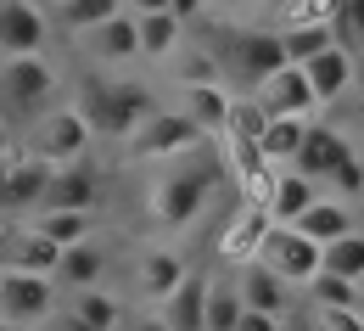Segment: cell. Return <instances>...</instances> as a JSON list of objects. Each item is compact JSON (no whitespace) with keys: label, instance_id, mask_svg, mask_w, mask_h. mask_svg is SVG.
Returning <instances> with one entry per match:
<instances>
[{"label":"cell","instance_id":"obj_40","mask_svg":"<svg viewBox=\"0 0 364 331\" xmlns=\"http://www.w3.org/2000/svg\"><path fill=\"white\" fill-rule=\"evenodd\" d=\"M129 17H146V11H168V0H124Z\"/></svg>","mask_w":364,"mask_h":331},{"label":"cell","instance_id":"obj_27","mask_svg":"<svg viewBox=\"0 0 364 331\" xmlns=\"http://www.w3.org/2000/svg\"><path fill=\"white\" fill-rule=\"evenodd\" d=\"M309 135V118H269L264 124V135H258V152H264V163H280V169H291V157H297V146Z\"/></svg>","mask_w":364,"mask_h":331},{"label":"cell","instance_id":"obj_36","mask_svg":"<svg viewBox=\"0 0 364 331\" xmlns=\"http://www.w3.org/2000/svg\"><path fill=\"white\" fill-rule=\"evenodd\" d=\"M331 191L342 196V202H353V196H364V157H348L336 174H331Z\"/></svg>","mask_w":364,"mask_h":331},{"label":"cell","instance_id":"obj_4","mask_svg":"<svg viewBox=\"0 0 364 331\" xmlns=\"http://www.w3.org/2000/svg\"><path fill=\"white\" fill-rule=\"evenodd\" d=\"M90 141H95V130L85 124V112H79L73 101H62L56 112H46V118L28 130V157L46 163V169H73V163H85Z\"/></svg>","mask_w":364,"mask_h":331},{"label":"cell","instance_id":"obj_35","mask_svg":"<svg viewBox=\"0 0 364 331\" xmlns=\"http://www.w3.org/2000/svg\"><path fill=\"white\" fill-rule=\"evenodd\" d=\"M309 326L314 331H364V309H314Z\"/></svg>","mask_w":364,"mask_h":331},{"label":"cell","instance_id":"obj_48","mask_svg":"<svg viewBox=\"0 0 364 331\" xmlns=\"http://www.w3.org/2000/svg\"><path fill=\"white\" fill-rule=\"evenodd\" d=\"M0 62H6V51H0Z\"/></svg>","mask_w":364,"mask_h":331},{"label":"cell","instance_id":"obj_41","mask_svg":"<svg viewBox=\"0 0 364 331\" xmlns=\"http://www.w3.org/2000/svg\"><path fill=\"white\" fill-rule=\"evenodd\" d=\"M202 6H208V0H168V11H174V17H180V23H191V17H196V11H202Z\"/></svg>","mask_w":364,"mask_h":331},{"label":"cell","instance_id":"obj_46","mask_svg":"<svg viewBox=\"0 0 364 331\" xmlns=\"http://www.w3.org/2000/svg\"><path fill=\"white\" fill-rule=\"evenodd\" d=\"M359 303H364V275H359Z\"/></svg>","mask_w":364,"mask_h":331},{"label":"cell","instance_id":"obj_43","mask_svg":"<svg viewBox=\"0 0 364 331\" xmlns=\"http://www.w3.org/2000/svg\"><path fill=\"white\" fill-rule=\"evenodd\" d=\"M6 146H11V124L0 118V157H6Z\"/></svg>","mask_w":364,"mask_h":331},{"label":"cell","instance_id":"obj_1","mask_svg":"<svg viewBox=\"0 0 364 331\" xmlns=\"http://www.w3.org/2000/svg\"><path fill=\"white\" fill-rule=\"evenodd\" d=\"M62 73L50 68L46 56H6L0 62V118L34 130L46 112H56L62 101Z\"/></svg>","mask_w":364,"mask_h":331},{"label":"cell","instance_id":"obj_20","mask_svg":"<svg viewBox=\"0 0 364 331\" xmlns=\"http://www.w3.org/2000/svg\"><path fill=\"white\" fill-rule=\"evenodd\" d=\"M79 46L90 62H107V68H118V62H135L140 56V34H135V17L124 11V17H112V23H101L90 34H79Z\"/></svg>","mask_w":364,"mask_h":331},{"label":"cell","instance_id":"obj_26","mask_svg":"<svg viewBox=\"0 0 364 331\" xmlns=\"http://www.w3.org/2000/svg\"><path fill=\"white\" fill-rule=\"evenodd\" d=\"M68 315H73V320H85L90 331H118V326H124V303H118L107 286H85V292H73Z\"/></svg>","mask_w":364,"mask_h":331},{"label":"cell","instance_id":"obj_18","mask_svg":"<svg viewBox=\"0 0 364 331\" xmlns=\"http://www.w3.org/2000/svg\"><path fill=\"white\" fill-rule=\"evenodd\" d=\"M314 202H319V186H314V180H303L297 169H280L269 186H264V208H269L274 225H297Z\"/></svg>","mask_w":364,"mask_h":331},{"label":"cell","instance_id":"obj_11","mask_svg":"<svg viewBox=\"0 0 364 331\" xmlns=\"http://www.w3.org/2000/svg\"><path fill=\"white\" fill-rule=\"evenodd\" d=\"M269 208H264V196H252V202H241V214L225 225V236H219V253H225L230 264L241 270V264H252L258 258V247H264V236H269Z\"/></svg>","mask_w":364,"mask_h":331},{"label":"cell","instance_id":"obj_2","mask_svg":"<svg viewBox=\"0 0 364 331\" xmlns=\"http://www.w3.org/2000/svg\"><path fill=\"white\" fill-rule=\"evenodd\" d=\"M73 107L85 112V124H90L95 135H107V141H124L146 112H157V107H151V90L135 85V79H90Z\"/></svg>","mask_w":364,"mask_h":331},{"label":"cell","instance_id":"obj_31","mask_svg":"<svg viewBox=\"0 0 364 331\" xmlns=\"http://www.w3.org/2000/svg\"><path fill=\"white\" fill-rule=\"evenodd\" d=\"M280 46H286V62H314L319 51L336 46V28L331 23H303V28H280Z\"/></svg>","mask_w":364,"mask_h":331},{"label":"cell","instance_id":"obj_29","mask_svg":"<svg viewBox=\"0 0 364 331\" xmlns=\"http://www.w3.org/2000/svg\"><path fill=\"white\" fill-rule=\"evenodd\" d=\"M34 231L56 247H73V241H90V214H68V208H40L34 219H28Z\"/></svg>","mask_w":364,"mask_h":331},{"label":"cell","instance_id":"obj_3","mask_svg":"<svg viewBox=\"0 0 364 331\" xmlns=\"http://www.w3.org/2000/svg\"><path fill=\"white\" fill-rule=\"evenodd\" d=\"M208 202H213V169L208 163H174L151 186V219L168 231H185L208 214Z\"/></svg>","mask_w":364,"mask_h":331},{"label":"cell","instance_id":"obj_30","mask_svg":"<svg viewBox=\"0 0 364 331\" xmlns=\"http://www.w3.org/2000/svg\"><path fill=\"white\" fill-rule=\"evenodd\" d=\"M112 17H124V0H68V6L56 11V23H62L68 34H90V28L112 23Z\"/></svg>","mask_w":364,"mask_h":331},{"label":"cell","instance_id":"obj_6","mask_svg":"<svg viewBox=\"0 0 364 331\" xmlns=\"http://www.w3.org/2000/svg\"><path fill=\"white\" fill-rule=\"evenodd\" d=\"M56 315V281L28 270H0V320L11 331H40Z\"/></svg>","mask_w":364,"mask_h":331},{"label":"cell","instance_id":"obj_44","mask_svg":"<svg viewBox=\"0 0 364 331\" xmlns=\"http://www.w3.org/2000/svg\"><path fill=\"white\" fill-rule=\"evenodd\" d=\"M28 6H40V11H46V6H50V11H62L68 0H28Z\"/></svg>","mask_w":364,"mask_h":331},{"label":"cell","instance_id":"obj_39","mask_svg":"<svg viewBox=\"0 0 364 331\" xmlns=\"http://www.w3.org/2000/svg\"><path fill=\"white\" fill-rule=\"evenodd\" d=\"M118 331H168V326H163V315H140V320H124Z\"/></svg>","mask_w":364,"mask_h":331},{"label":"cell","instance_id":"obj_37","mask_svg":"<svg viewBox=\"0 0 364 331\" xmlns=\"http://www.w3.org/2000/svg\"><path fill=\"white\" fill-rule=\"evenodd\" d=\"M336 23H342V34L364 40V0H336Z\"/></svg>","mask_w":364,"mask_h":331},{"label":"cell","instance_id":"obj_7","mask_svg":"<svg viewBox=\"0 0 364 331\" xmlns=\"http://www.w3.org/2000/svg\"><path fill=\"white\" fill-rule=\"evenodd\" d=\"M258 264L274 270L280 281L297 292V286H309L319 275V241H309L297 225H269V236L258 247Z\"/></svg>","mask_w":364,"mask_h":331},{"label":"cell","instance_id":"obj_47","mask_svg":"<svg viewBox=\"0 0 364 331\" xmlns=\"http://www.w3.org/2000/svg\"><path fill=\"white\" fill-rule=\"evenodd\" d=\"M0 331H11V326H6V320H0Z\"/></svg>","mask_w":364,"mask_h":331},{"label":"cell","instance_id":"obj_8","mask_svg":"<svg viewBox=\"0 0 364 331\" xmlns=\"http://www.w3.org/2000/svg\"><path fill=\"white\" fill-rule=\"evenodd\" d=\"M252 101L269 112V118H309L319 101H314V85H309V73L297 68V62H286V68H274L264 85H252Z\"/></svg>","mask_w":364,"mask_h":331},{"label":"cell","instance_id":"obj_49","mask_svg":"<svg viewBox=\"0 0 364 331\" xmlns=\"http://www.w3.org/2000/svg\"><path fill=\"white\" fill-rule=\"evenodd\" d=\"M252 6H258V0H252Z\"/></svg>","mask_w":364,"mask_h":331},{"label":"cell","instance_id":"obj_32","mask_svg":"<svg viewBox=\"0 0 364 331\" xmlns=\"http://www.w3.org/2000/svg\"><path fill=\"white\" fill-rule=\"evenodd\" d=\"M241 315H247V303H241L235 281H213V286H208V326H202V331H235Z\"/></svg>","mask_w":364,"mask_h":331},{"label":"cell","instance_id":"obj_22","mask_svg":"<svg viewBox=\"0 0 364 331\" xmlns=\"http://www.w3.org/2000/svg\"><path fill=\"white\" fill-rule=\"evenodd\" d=\"M303 73H309V85H314V101L325 107V101H342V90L353 85V56L342 46L319 51L314 62H303Z\"/></svg>","mask_w":364,"mask_h":331},{"label":"cell","instance_id":"obj_13","mask_svg":"<svg viewBox=\"0 0 364 331\" xmlns=\"http://www.w3.org/2000/svg\"><path fill=\"white\" fill-rule=\"evenodd\" d=\"M46 46V11L28 0H0V51L6 56H40Z\"/></svg>","mask_w":364,"mask_h":331},{"label":"cell","instance_id":"obj_19","mask_svg":"<svg viewBox=\"0 0 364 331\" xmlns=\"http://www.w3.org/2000/svg\"><path fill=\"white\" fill-rule=\"evenodd\" d=\"M235 292H241V303L258 309V315H280V320H286V309H291V286L280 281L274 270H264L258 258L235 270Z\"/></svg>","mask_w":364,"mask_h":331},{"label":"cell","instance_id":"obj_38","mask_svg":"<svg viewBox=\"0 0 364 331\" xmlns=\"http://www.w3.org/2000/svg\"><path fill=\"white\" fill-rule=\"evenodd\" d=\"M286 320H291V315H286ZM286 320H280V315H258V309H247V315L235 320V331H286Z\"/></svg>","mask_w":364,"mask_h":331},{"label":"cell","instance_id":"obj_10","mask_svg":"<svg viewBox=\"0 0 364 331\" xmlns=\"http://www.w3.org/2000/svg\"><path fill=\"white\" fill-rule=\"evenodd\" d=\"M50 186V169L34 157H17V163H0V214H40Z\"/></svg>","mask_w":364,"mask_h":331},{"label":"cell","instance_id":"obj_34","mask_svg":"<svg viewBox=\"0 0 364 331\" xmlns=\"http://www.w3.org/2000/svg\"><path fill=\"white\" fill-rule=\"evenodd\" d=\"M264 124H269V112L252 101V95H235V107H230V141H252L258 146V135H264Z\"/></svg>","mask_w":364,"mask_h":331},{"label":"cell","instance_id":"obj_25","mask_svg":"<svg viewBox=\"0 0 364 331\" xmlns=\"http://www.w3.org/2000/svg\"><path fill=\"white\" fill-rule=\"evenodd\" d=\"M135 34H140V56H151V62H163V56H174L185 40V23L174 11H146L135 17Z\"/></svg>","mask_w":364,"mask_h":331},{"label":"cell","instance_id":"obj_33","mask_svg":"<svg viewBox=\"0 0 364 331\" xmlns=\"http://www.w3.org/2000/svg\"><path fill=\"white\" fill-rule=\"evenodd\" d=\"M309 303H314V309H364V303H359V286L342 281V275H325V270L309 281Z\"/></svg>","mask_w":364,"mask_h":331},{"label":"cell","instance_id":"obj_16","mask_svg":"<svg viewBox=\"0 0 364 331\" xmlns=\"http://www.w3.org/2000/svg\"><path fill=\"white\" fill-rule=\"evenodd\" d=\"M180 112L196 124V135H225L230 130V107H235V95L219 85V79H208V85H180Z\"/></svg>","mask_w":364,"mask_h":331},{"label":"cell","instance_id":"obj_12","mask_svg":"<svg viewBox=\"0 0 364 331\" xmlns=\"http://www.w3.org/2000/svg\"><path fill=\"white\" fill-rule=\"evenodd\" d=\"M230 46H235V68H241L247 85H264L274 68H286V46H280L274 28H235Z\"/></svg>","mask_w":364,"mask_h":331},{"label":"cell","instance_id":"obj_28","mask_svg":"<svg viewBox=\"0 0 364 331\" xmlns=\"http://www.w3.org/2000/svg\"><path fill=\"white\" fill-rule=\"evenodd\" d=\"M319 270L359 286V275H364V231H348V236H336L331 247H319Z\"/></svg>","mask_w":364,"mask_h":331},{"label":"cell","instance_id":"obj_9","mask_svg":"<svg viewBox=\"0 0 364 331\" xmlns=\"http://www.w3.org/2000/svg\"><path fill=\"white\" fill-rule=\"evenodd\" d=\"M353 157V146L342 130H331V124H309V135L297 146V157H291V169L303 174V180H314V186H331V174L342 169Z\"/></svg>","mask_w":364,"mask_h":331},{"label":"cell","instance_id":"obj_24","mask_svg":"<svg viewBox=\"0 0 364 331\" xmlns=\"http://www.w3.org/2000/svg\"><path fill=\"white\" fill-rule=\"evenodd\" d=\"M297 231L309 241H319V247H331L336 236H348V231H359V225H353V208H348L342 196H319L314 208L297 219Z\"/></svg>","mask_w":364,"mask_h":331},{"label":"cell","instance_id":"obj_23","mask_svg":"<svg viewBox=\"0 0 364 331\" xmlns=\"http://www.w3.org/2000/svg\"><path fill=\"white\" fill-rule=\"evenodd\" d=\"M101 275H107V253L90 241H73V247H62V258H56V275L50 281H68L73 292H85V286H101Z\"/></svg>","mask_w":364,"mask_h":331},{"label":"cell","instance_id":"obj_15","mask_svg":"<svg viewBox=\"0 0 364 331\" xmlns=\"http://www.w3.org/2000/svg\"><path fill=\"white\" fill-rule=\"evenodd\" d=\"M185 275H191V264H185V253H174V247H146L135 258V292L151 298V303H163Z\"/></svg>","mask_w":364,"mask_h":331},{"label":"cell","instance_id":"obj_14","mask_svg":"<svg viewBox=\"0 0 364 331\" xmlns=\"http://www.w3.org/2000/svg\"><path fill=\"white\" fill-rule=\"evenodd\" d=\"M56 258H62V247H56V241H46L34 225H23V231H6V236H0V270L56 275Z\"/></svg>","mask_w":364,"mask_h":331},{"label":"cell","instance_id":"obj_21","mask_svg":"<svg viewBox=\"0 0 364 331\" xmlns=\"http://www.w3.org/2000/svg\"><path fill=\"white\" fill-rule=\"evenodd\" d=\"M95 196H101V180L95 169L73 163V169H50V186H46V202L40 208H68V214H90Z\"/></svg>","mask_w":364,"mask_h":331},{"label":"cell","instance_id":"obj_45","mask_svg":"<svg viewBox=\"0 0 364 331\" xmlns=\"http://www.w3.org/2000/svg\"><path fill=\"white\" fill-rule=\"evenodd\" d=\"M286 331H314V326L309 320H286Z\"/></svg>","mask_w":364,"mask_h":331},{"label":"cell","instance_id":"obj_42","mask_svg":"<svg viewBox=\"0 0 364 331\" xmlns=\"http://www.w3.org/2000/svg\"><path fill=\"white\" fill-rule=\"evenodd\" d=\"M50 320H56V326H50V331H90V326H85V320H73V315H50Z\"/></svg>","mask_w":364,"mask_h":331},{"label":"cell","instance_id":"obj_17","mask_svg":"<svg viewBox=\"0 0 364 331\" xmlns=\"http://www.w3.org/2000/svg\"><path fill=\"white\" fill-rule=\"evenodd\" d=\"M208 286H213V281H208L202 270H191V275L157 303L163 326H168V331H202V326H208Z\"/></svg>","mask_w":364,"mask_h":331},{"label":"cell","instance_id":"obj_5","mask_svg":"<svg viewBox=\"0 0 364 331\" xmlns=\"http://www.w3.org/2000/svg\"><path fill=\"white\" fill-rule=\"evenodd\" d=\"M196 146V124L185 118L180 107L168 112V107H157V112H146L135 130L124 135V152L135 157V163H168V157H185Z\"/></svg>","mask_w":364,"mask_h":331}]
</instances>
